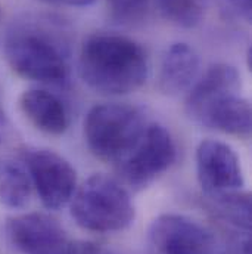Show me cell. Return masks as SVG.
Listing matches in <instances>:
<instances>
[{
	"label": "cell",
	"instance_id": "1",
	"mask_svg": "<svg viewBox=\"0 0 252 254\" xmlns=\"http://www.w3.org/2000/svg\"><path fill=\"white\" fill-rule=\"evenodd\" d=\"M7 64L19 77L45 84L68 83L69 46L62 25L50 18L16 22L6 37Z\"/></svg>",
	"mask_w": 252,
	"mask_h": 254
},
{
	"label": "cell",
	"instance_id": "2",
	"mask_svg": "<svg viewBox=\"0 0 252 254\" xmlns=\"http://www.w3.org/2000/svg\"><path fill=\"white\" fill-rule=\"evenodd\" d=\"M83 81L103 95H127L140 89L149 74L145 49L133 39L96 33L89 36L78 58Z\"/></svg>",
	"mask_w": 252,
	"mask_h": 254
},
{
	"label": "cell",
	"instance_id": "3",
	"mask_svg": "<svg viewBox=\"0 0 252 254\" xmlns=\"http://www.w3.org/2000/svg\"><path fill=\"white\" fill-rule=\"evenodd\" d=\"M186 113L199 125L247 139L251 134V104L241 96V74L226 63L211 65L192 84Z\"/></svg>",
	"mask_w": 252,
	"mask_h": 254
},
{
	"label": "cell",
	"instance_id": "4",
	"mask_svg": "<svg viewBox=\"0 0 252 254\" xmlns=\"http://www.w3.org/2000/svg\"><path fill=\"white\" fill-rule=\"evenodd\" d=\"M134 205L128 190L117 179L96 173L87 178L71 199V216L86 231L118 232L134 220Z\"/></svg>",
	"mask_w": 252,
	"mask_h": 254
},
{
	"label": "cell",
	"instance_id": "5",
	"mask_svg": "<svg viewBox=\"0 0 252 254\" xmlns=\"http://www.w3.org/2000/svg\"><path fill=\"white\" fill-rule=\"evenodd\" d=\"M148 125L145 113L136 105L101 104L84 119V140L96 158L118 163L131 151Z\"/></svg>",
	"mask_w": 252,
	"mask_h": 254
},
{
	"label": "cell",
	"instance_id": "6",
	"mask_svg": "<svg viewBox=\"0 0 252 254\" xmlns=\"http://www.w3.org/2000/svg\"><path fill=\"white\" fill-rule=\"evenodd\" d=\"M176 142L167 127L149 123L136 145L118 164V173L133 190H143L176 161Z\"/></svg>",
	"mask_w": 252,
	"mask_h": 254
},
{
	"label": "cell",
	"instance_id": "7",
	"mask_svg": "<svg viewBox=\"0 0 252 254\" xmlns=\"http://www.w3.org/2000/svg\"><path fill=\"white\" fill-rule=\"evenodd\" d=\"M22 161L31 185L48 210H59L71 202L77 190V172L68 160L52 149L25 148Z\"/></svg>",
	"mask_w": 252,
	"mask_h": 254
},
{
	"label": "cell",
	"instance_id": "8",
	"mask_svg": "<svg viewBox=\"0 0 252 254\" xmlns=\"http://www.w3.org/2000/svg\"><path fill=\"white\" fill-rule=\"evenodd\" d=\"M148 238L156 254H214L217 247L208 228L176 213L156 217L149 228Z\"/></svg>",
	"mask_w": 252,
	"mask_h": 254
},
{
	"label": "cell",
	"instance_id": "9",
	"mask_svg": "<svg viewBox=\"0 0 252 254\" xmlns=\"http://www.w3.org/2000/svg\"><path fill=\"white\" fill-rule=\"evenodd\" d=\"M195 160L199 185L209 198L238 192L244 187L241 160L230 145L215 139L202 140Z\"/></svg>",
	"mask_w": 252,
	"mask_h": 254
},
{
	"label": "cell",
	"instance_id": "10",
	"mask_svg": "<svg viewBox=\"0 0 252 254\" xmlns=\"http://www.w3.org/2000/svg\"><path fill=\"white\" fill-rule=\"evenodd\" d=\"M6 234L21 254H62L69 243L62 225L43 213H25L9 219Z\"/></svg>",
	"mask_w": 252,
	"mask_h": 254
},
{
	"label": "cell",
	"instance_id": "11",
	"mask_svg": "<svg viewBox=\"0 0 252 254\" xmlns=\"http://www.w3.org/2000/svg\"><path fill=\"white\" fill-rule=\"evenodd\" d=\"M19 108L37 130L61 136L69 127V113L63 101L46 89H28L19 98Z\"/></svg>",
	"mask_w": 252,
	"mask_h": 254
},
{
	"label": "cell",
	"instance_id": "12",
	"mask_svg": "<svg viewBox=\"0 0 252 254\" xmlns=\"http://www.w3.org/2000/svg\"><path fill=\"white\" fill-rule=\"evenodd\" d=\"M201 61L196 51L183 42L167 48L159 64L158 87L165 95H179L188 92L198 80Z\"/></svg>",
	"mask_w": 252,
	"mask_h": 254
},
{
	"label": "cell",
	"instance_id": "13",
	"mask_svg": "<svg viewBox=\"0 0 252 254\" xmlns=\"http://www.w3.org/2000/svg\"><path fill=\"white\" fill-rule=\"evenodd\" d=\"M31 181L27 170L9 158H0V202L9 208H24L31 198Z\"/></svg>",
	"mask_w": 252,
	"mask_h": 254
},
{
	"label": "cell",
	"instance_id": "14",
	"mask_svg": "<svg viewBox=\"0 0 252 254\" xmlns=\"http://www.w3.org/2000/svg\"><path fill=\"white\" fill-rule=\"evenodd\" d=\"M211 199L218 217L226 225L235 228L236 232L251 234V196L248 193L238 190Z\"/></svg>",
	"mask_w": 252,
	"mask_h": 254
},
{
	"label": "cell",
	"instance_id": "15",
	"mask_svg": "<svg viewBox=\"0 0 252 254\" xmlns=\"http://www.w3.org/2000/svg\"><path fill=\"white\" fill-rule=\"evenodd\" d=\"M161 16L180 28L199 25L209 6V0H155Z\"/></svg>",
	"mask_w": 252,
	"mask_h": 254
},
{
	"label": "cell",
	"instance_id": "16",
	"mask_svg": "<svg viewBox=\"0 0 252 254\" xmlns=\"http://www.w3.org/2000/svg\"><path fill=\"white\" fill-rule=\"evenodd\" d=\"M152 0H106L111 18L120 24H136L142 21Z\"/></svg>",
	"mask_w": 252,
	"mask_h": 254
},
{
	"label": "cell",
	"instance_id": "17",
	"mask_svg": "<svg viewBox=\"0 0 252 254\" xmlns=\"http://www.w3.org/2000/svg\"><path fill=\"white\" fill-rule=\"evenodd\" d=\"M221 15L233 22L251 24L252 0H217Z\"/></svg>",
	"mask_w": 252,
	"mask_h": 254
},
{
	"label": "cell",
	"instance_id": "18",
	"mask_svg": "<svg viewBox=\"0 0 252 254\" xmlns=\"http://www.w3.org/2000/svg\"><path fill=\"white\" fill-rule=\"evenodd\" d=\"M62 254H109L102 246L93 241H69Z\"/></svg>",
	"mask_w": 252,
	"mask_h": 254
},
{
	"label": "cell",
	"instance_id": "19",
	"mask_svg": "<svg viewBox=\"0 0 252 254\" xmlns=\"http://www.w3.org/2000/svg\"><path fill=\"white\" fill-rule=\"evenodd\" d=\"M223 254H251V235L250 234H236Z\"/></svg>",
	"mask_w": 252,
	"mask_h": 254
},
{
	"label": "cell",
	"instance_id": "20",
	"mask_svg": "<svg viewBox=\"0 0 252 254\" xmlns=\"http://www.w3.org/2000/svg\"><path fill=\"white\" fill-rule=\"evenodd\" d=\"M52 6H68V7H87L92 6L96 0H40Z\"/></svg>",
	"mask_w": 252,
	"mask_h": 254
},
{
	"label": "cell",
	"instance_id": "21",
	"mask_svg": "<svg viewBox=\"0 0 252 254\" xmlns=\"http://www.w3.org/2000/svg\"><path fill=\"white\" fill-rule=\"evenodd\" d=\"M6 131H7V119H6V116H4V113H3V110L0 107V142L4 140Z\"/></svg>",
	"mask_w": 252,
	"mask_h": 254
}]
</instances>
